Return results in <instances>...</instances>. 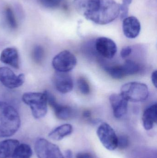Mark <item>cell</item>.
Here are the masks:
<instances>
[{
  "label": "cell",
  "instance_id": "6da1fadb",
  "mask_svg": "<svg viewBox=\"0 0 157 158\" xmlns=\"http://www.w3.org/2000/svg\"><path fill=\"white\" fill-rule=\"evenodd\" d=\"M20 125V116L16 110L10 104L0 101V137L14 135Z\"/></svg>",
  "mask_w": 157,
  "mask_h": 158
},
{
  "label": "cell",
  "instance_id": "7a4b0ae2",
  "mask_svg": "<svg viewBox=\"0 0 157 158\" xmlns=\"http://www.w3.org/2000/svg\"><path fill=\"white\" fill-rule=\"evenodd\" d=\"M120 15V4L114 0H100L98 9L88 20L98 25H106L114 21Z\"/></svg>",
  "mask_w": 157,
  "mask_h": 158
},
{
  "label": "cell",
  "instance_id": "3957f363",
  "mask_svg": "<svg viewBox=\"0 0 157 158\" xmlns=\"http://www.w3.org/2000/svg\"><path fill=\"white\" fill-rule=\"evenodd\" d=\"M22 101L29 107L33 117L40 119L44 117L48 111L47 91L43 93L28 92L23 95Z\"/></svg>",
  "mask_w": 157,
  "mask_h": 158
},
{
  "label": "cell",
  "instance_id": "277c9868",
  "mask_svg": "<svg viewBox=\"0 0 157 158\" xmlns=\"http://www.w3.org/2000/svg\"><path fill=\"white\" fill-rule=\"evenodd\" d=\"M120 94L127 101L137 103L146 100L149 95V91L145 84L130 82L122 86Z\"/></svg>",
  "mask_w": 157,
  "mask_h": 158
},
{
  "label": "cell",
  "instance_id": "5b68a950",
  "mask_svg": "<svg viewBox=\"0 0 157 158\" xmlns=\"http://www.w3.org/2000/svg\"><path fill=\"white\" fill-rule=\"evenodd\" d=\"M34 149L38 158H65L58 146L44 138L37 139Z\"/></svg>",
  "mask_w": 157,
  "mask_h": 158
},
{
  "label": "cell",
  "instance_id": "8992f818",
  "mask_svg": "<svg viewBox=\"0 0 157 158\" xmlns=\"http://www.w3.org/2000/svg\"><path fill=\"white\" fill-rule=\"evenodd\" d=\"M77 60L73 54L70 51H62L53 59V67L57 72L68 73L76 65Z\"/></svg>",
  "mask_w": 157,
  "mask_h": 158
},
{
  "label": "cell",
  "instance_id": "52a82bcc",
  "mask_svg": "<svg viewBox=\"0 0 157 158\" xmlns=\"http://www.w3.org/2000/svg\"><path fill=\"white\" fill-rule=\"evenodd\" d=\"M97 135L102 145L108 150L113 151L118 148V136L113 128L103 123L98 127Z\"/></svg>",
  "mask_w": 157,
  "mask_h": 158
},
{
  "label": "cell",
  "instance_id": "ba28073f",
  "mask_svg": "<svg viewBox=\"0 0 157 158\" xmlns=\"http://www.w3.org/2000/svg\"><path fill=\"white\" fill-rule=\"evenodd\" d=\"M25 81L24 74L17 76L8 68L0 67V81L7 88L14 89L20 87L24 84Z\"/></svg>",
  "mask_w": 157,
  "mask_h": 158
},
{
  "label": "cell",
  "instance_id": "9c48e42d",
  "mask_svg": "<svg viewBox=\"0 0 157 158\" xmlns=\"http://www.w3.org/2000/svg\"><path fill=\"white\" fill-rule=\"evenodd\" d=\"M97 52L107 59H112L117 52V46L114 41L107 37H99L96 41Z\"/></svg>",
  "mask_w": 157,
  "mask_h": 158
},
{
  "label": "cell",
  "instance_id": "30bf717a",
  "mask_svg": "<svg viewBox=\"0 0 157 158\" xmlns=\"http://www.w3.org/2000/svg\"><path fill=\"white\" fill-rule=\"evenodd\" d=\"M47 91L48 104L53 109L57 118L62 120L69 119L73 115L72 108L67 106H64L57 102L55 97L49 91Z\"/></svg>",
  "mask_w": 157,
  "mask_h": 158
},
{
  "label": "cell",
  "instance_id": "8fae6325",
  "mask_svg": "<svg viewBox=\"0 0 157 158\" xmlns=\"http://www.w3.org/2000/svg\"><path fill=\"white\" fill-rule=\"evenodd\" d=\"M53 81L56 90L62 94H67L73 88V78L68 73L56 72L53 76Z\"/></svg>",
  "mask_w": 157,
  "mask_h": 158
},
{
  "label": "cell",
  "instance_id": "7c38bea8",
  "mask_svg": "<svg viewBox=\"0 0 157 158\" xmlns=\"http://www.w3.org/2000/svg\"><path fill=\"white\" fill-rule=\"evenodd\" d=\"M100 0H74V5L77 12L86 19L96 12Z\"/></svg>",
  "mask_w": 157,
  "mask_h": 158
},
{
  "label": "cell",
  "instance_id": "4fadbf2b",
  "mask_svg": "<svg viewBox=\"0 0 157 158\" xmlns=\"http://www.w3.org/2000/svg\"><path fill=\"white\" fill-rule=\"evenodd\" d=\"M110 102L116 118H120L126 114L128 101L120 94H113L109 97Z\"/></svg>",
  "mask_w": 157,
  "mask_h": 158
},
{
  "label": "cell",
  "instance_id": "5bb4252c",
  "mask_svg": "<svg viewBox=\"0 0 157 158\" xmlns=\"http://www.w3.org/2000/svg\"><path fill=\"white\" fill-rule=\"evenodd\" d=\"M141 29L140 21L135 17H127L123 20L124 34L128 39L136 38L140 34Z\"/></svg>",
  "mask_w": 157,
  "mask_h": 158
},
{
  "label": "cell",
  "instance_id": "9a60e30c",
  "mask_svg": "<svg viewBox=\"0 0 157 158\" xmlns=\"http://www.w3.org/2000/svg\"><path fill=\"white\" fill-rule=\"evenodd\" d=\"M0 61L14 69L19 68V57L17 50L14 47L4 49L0 55Z\"/></svg>",
  "mask_w": 157,
  "mask_h": 158
},
{
  "label": "cell",
  "instance_id": "2e32d148",
  "mask_svg": "<svg viewBox=\"0 0 157 158\" xmlns=\"http://www.w3.org/2000/svg\"><path fill=\"white\" fill-rule=\"evenodd\" d=\"M142 121L143 126L146 131H150L153 129L157 121L156 103L151 105L145 110Z\"/></svg>",
  "mask_w": 157,
  "mask_h": 158
},
{
  "label": "cell",
  "instance_id": "e0dca14e",
  "mask_svg": "<svg viewBox=\"0 0 157 158\" xmlns=\"http://www.w3.org/2000/svg\"><path fill=\"white\" fill-rule=\"evenodd\" d=\"M19 142L16 139H9L0 142V158H11Z\"/></svg>",
  "mask_w": 157,
  "mask_h": 158
},
{
  "label": "cell",
  "instance_id": "ac0fdd59",
  "mask_svg": "<svg viewBox=\"0 0 157 158\" xmlns=\"http://www.w3.org/2000/svg\"><path fill=\"white\" fill-rule=\"evenodd\" d=\"M73 127L70 124H64L56 127L49 133V137L55 141H61L71 135L73 132Z\"/></svg>",
  "mask_w": 157,
  "mask_h": 158
},
{
  "label": "cell",
  "instance_id": "d6986e66",
  "mask_svg": "<svg viewBox=\"0 0 157 158\" xmlns=\"http://www.w3.org/2000/svg\"><path fill=\"white\" fill-rule=\"evenodd\" d=\"M33 154L32 148L26 143H19L15 149L11 158H30Z\"/></svg>",
  "mask_w": 157,
  "mask_h": 158
},
{
  "label": "cell",
  "instance_id": "ffe728a7",
  "mask_svg": "<svg viewBox=\"0 0 157 158\" xmlns=\"http://www.w3.org/2000/svg\"><path fill=\"white\" fill-rule=\"evenodd\" d=\"M105 70L112 78L116 80L123 79L126 76L122 65L106 67Z\"/></svg>",
  "mask_w": 157,
  "mask_h": 158
},
{
  "label": "cell",
  "instance_id": "44dd1931",
  "mask_svg": "<svg viewBox=\"0 0 157 158\" xmlns=\"http://www.w3.org/2000/svg\"><path fill=\"white\" fill-rule=\"evenodd\" d=\"M122 66L126 76L135 75L140 70L139 64L132 60H127Z\"/></svg>",
  "mask_w": 157,
  "mask_h": 158
},
{
  "label": "cell",
  "instance_id": "7402d4cb",
  "mask_svg": "<svg viewBox=\"0 0 157 158\" xmlns=\"http://www.w3.org/2000/svg\"><path fill=\"white\" fill-rule=\"evenodd\" d=\"M5 17L8 26L13 29L17 28L18 23L14 14L10 7H7L5 10Z\"/></svg>",
  "mask_w": 157,
  "mask_h": 158
},
{
  "label": "cell",
  "instance_id": "603a6c76",
  "mask_svg": "<svg viewBox=\"0 0 157 158\" xmlns=\"http://www.w3.org/2000/svg\"><path fill=\"white\" fill-rule=\"evenodd\" d=\"M31 56L33 61L36 64H41L43 61L44 56V51L43 47L40 45L35 46L32 50Z\"/></svg>",
  "mask_w": 157,
  "mask_h": 158
},
{
  "label": "cell",
  "instance_id": "cb8c5ba5",
  "mask_svg": "<svg viewBox=\"0 0 157 158\" xmlns=\"http://www.w3.org/2000/svg\"><path fill=\"white\" fill-rule=\"evenodd\" d=\"M77 86L81 93L84 95H87L90 93V87L86 79L80 77L77 80Z\"/></svg>",
  "mask_w": 157,
  "mask_h": 158
},
{
  "label": "cell",
  "instance_id": "d4e9b609",
  "mask_svg": "<svg viewBox=\"0 0 157 158\" xmlns=\"http://www.w3.org/2000/svg\"><path fill=\"white\" fill-rule=\"evenodd\" d=\"M61 0H40L41 3L44 7L49 8H55L61 4Z\"/></svg>",
  "mask_w": 157,
  "mask_h": 158
},
{
  "label": "cell",
  "instance_id": "484cf974",
  "mask_svg": "<svg viewBox=\"0 0 157 158\" xmlns=\"http://www.w3.org/2000/svg\"><path fill=\"white\" fill-rule=\"evenodd\" d=\"M129 144V138L127 136L121 135L118 137V148L120 149H125L128 147Z\"/></svg>",
  "mask_w": 157,
  "mask_h": 158
},
{
  "label": "cell",
  "instance_id": "4316f807",
  "mask_svg": "<svg viewBox=\"0 0 157 158\" xmlns=\"http://www.w3.org/2000/svg\"><path fill=\"white\" fill-rule=\"evenodd\" d=\"M132 52V49L130 46H126L122 49L121 51L120 55L123 58H126L128 57Z\"/></svg>",
  "mask_w": 157,
  "mask_h": 158
},
{
  "label": "cell",
  "instance_id": "83f0119b",
  "mask_svg": "<svg viewBox=\"0 0 157 158\" xmlns=\"http://www.w3.org/2000/svg\"><path fill=\"white\" fill-rule=\"evenodd\" d=\"M76 158H94L93 156L88 153H79L77 155Z\"/></svg>",
  "mask_w": 157,
  "mask_h": 158
},
{
  "label": "cell",
  "instance_id": "f1b7e54d",
  "mask_svg": "<svg viewBox=\"0 0 157 158\" xmlns=\"http://www.w3.org/2000/svg\"><path fill=\"white\" fill-rule=\"evenodd\" d=\"M151 79H152V81L153 84L155 85V87L157 88V70L154 71L152 73V76H151Z\"/></svg>",
  "mask_w": 157,
  "mask_h": 158
},
{
  "label": "cell",
  "instance_id": "f546056e",
  "mask_svg": "<svg viewBox=\"0 0 157 158\" xmlns=\"http://www.w3.org/2000/svg\"><path fill=\"white\" fill-rule=\"evenodd\" d=\"M65 158H73V153L70 150H66L65 152Z\"/></svg>",
  "mask_w": 157,
  "mask_h": 158
},
{
  "label": "cell",
  "instance_id": "4dcf8cb0",
  "mask_svg": "<svg viewBox=\"0 0 157 158\" xmlns=\"http://www.w3.org/2000/svg\"><path fill=\"white\" fill-rule=\"evenodd\" d=\"M83 116L84 118H88L91 116V113L89 110H86L84 111L83 113Z\"/></svg>",
  "mask_w": 157,
  "mask_h": 158
},
{
  "label": "cell",
  "instance_id": "1f68e13d",
  "mask_svg": "<svg viewBox=\"0 0 157 158\" xmlns=\"http://www.w3.org/2000/svg\"><path fill=\"white\" fill-rule=\"evenodd\" d=\"M132 2V0H122V3L129 6Z\"/></svg>",
  "mask_w": 157,
  "mask_h": 158
}]
</instances>
